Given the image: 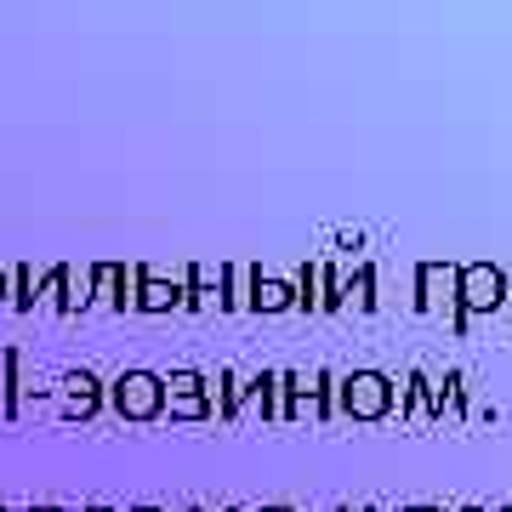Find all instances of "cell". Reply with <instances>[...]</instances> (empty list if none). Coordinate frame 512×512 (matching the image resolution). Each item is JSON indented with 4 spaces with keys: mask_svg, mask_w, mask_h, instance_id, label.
I'll return each instance as SVG.
<instances>
[{
    "mask_svg": "<svg viewBox=\"0 0 512 512\" xmlns=\"http://www.w3.org/2000/svg\"><path fill=\"white\" fill-rule=\"evenodd\" d=\"M171 393H177V416H200L205 399H200V376H171Z\"/></svg>",
    "mask_w": 512,
    "mask_h": 512,
    "instance_id": "cell-6",
    "label": "cell"
},
{
    "mask_svg": "<svg viewBox=\"0 0 512 512\" xmlns=\"http://www.w3.org/2000/svg\"><path fill=\"white\" fill-rule=\"evenodd\" d=\"M416 285H421V302H427V308H439V302L456 308V268H444V262H421Z\"/></svg>",
    "mask_w": 512,
    "mask_h": 512,
    "instance_id": "cell-4",
    "label": "cell"
},
{
    "mask_svg": "<svg viewBox=\"0 0 512 512\" xmlns=\"http://www.w3.org/2000/svg\"><path fill=\"white\" fill-rule=\"evenodd\" d=\"M376 274H370V268H359V279H353V296H359V308H376Z\"/></svg>",
    "mask_w": 512,
    "mask_h": 512,
    "instance_id": "cell-8",
    "label": "cell"
},
{
    "mask_svg": "<svg viewBox=\"0 0 512 512\" xmlns=\"http://www.w3.org/2000/svg\"><path fill=\"white\" fill-rule=\"evenodd\" d=\"M160 382L148 376V370H131V376H120L114 382V404H120V416L131 421H148V416H160Z\"/></svg>",
    "mask_w": 512,
    "mask_h": 512,
    "instance_id": "cell-3",
    "label": "cell"
},
{
    "mask_svg": "<svg viewBox=\"0 0 512 512\" xmlns=\"http://www.w3.org/2000/svg\"><path fill=\"white\" fill-rule=\"evenodd\" d=\"M461 512H484V507H461Z\"/></svg>",
    "mask_w": 512,
    "mask_h": 512,
    "instance_id": "cell-11",
    "label": "cell"
},
{
    "mask_svg": "<svg viewBox=\"0 0 512 512\" xmlns=\"http://www.w3.org/2000/svg\"><path fill=\"white\" fill-rule=\"evenodd\" d=\"M92 387H97L92 376H80V382H74V399H69V410H74V416H86V410L97 404V399H92Z\"/></svg>",
    "mask_w": 512,
    "mask_h": 512,
    "instance_id": "cell-7",
    "label": "cell"
},
{
    "mask_svg": "<svg viewBox=\"0 0 512 512\" xmlns=\"http://www.w3.org/2000/svg\"><path fill=\"white\" fill-rule=\"evenodd\" d=\"M342 410L359 421H382L393 410V382H387L382 370H353L348 382H342Z\"/></svg>",
    "mask_w": 512,
    "mask_h": 512,
    "instance_id": "cell-2",
    "label": "cell"
},
{
    "mask_svg": "<svg viewBox=\"0 0 512 512\" xmlns=\"http://www.w3.org/2000/svg\"><path fill=\"white\" fill-rule=\"evenodd\" d=\"M97 512H103V507H97Z\"/></svg>",
    "mask_w": 512,
    "mask_h": 512,
    "instance_id": "cell-13",
    "label": "cell"
},
{
    "mask_svg": "<svg viewBox=\"0 0 512 512\" xmlns=\"http://www.w3.org/2000/svg\"><path fill=\"white\" fill-rule=\"evenodd\" d=\"M291 302H296L291 285H279V279H262V274H256V285H251V308L279 313V308H291Z\"/></svg>",
    "mask_w": 512,
    "mask_h": 512,
    "instance_id": "cell-5",
    "label": "cell"
},
{
    "mask_svg": "<svg viewBox=\"0 0 512 512\" xmlns=\"http://www.w3.org/2000/svg\"><path fill=\"white\" fill-rule=\"evenodd\" d=\"M137 512H154V507H137Z\"/></svg>",
    "mask_w": 512,
    "mask_h": 512,
    "instance_id": "cell-12",
    "label": "cell"
},
{
    "mask_svg": "<svg viewBox=\"0 0 512 512\" xmlns=\"http://www.w3.org/2000/svg\"><path fill=\"white\" fill-rule=\"evenodd\" d=\"M507 302V274L501 268H490V262H467V268H456V325L467 319V313H490Z\"/></svg>",
    "mask_w": 512,
    "mask_h": 512,
    "instance_id": "cell-1",
    "label": "cell"
},
{
    "mask_svg": "<svg viewBox=\"0 0 512 512\" xmlns=\"http://www.w3.org/2000/svg\"><path fill=\"white\" fill-rule=\"evenodd\" d=\"M262 512H291V507H262Z\"/></svg>",
    "mask_w": 512,
    "mask_h": 512,
    "instance_id": "cell-9",
    "label": "cell"
},
{
    "mask_svg": "<svg viewBox=\"0 0 512 512\" xmlns=\"http://www.w3.org/2000/svg\"><path fill=\"white\" fill-rule=\"evenodd\" d=\"M507 302H512V274H507Z\"/></svg>",
    "mask_w": 512,
    "mask_h": 512,
    "instance_id": "cell-10",
    "label": "cell"
}]
</instances>
